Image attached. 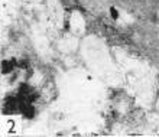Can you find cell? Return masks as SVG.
I'll return each mask as SVG.
<instances>
[{"label": "cell", "mask_w": 159, "mask_h": 137, "mask_svg": "<svg viewBox=\"0 0 159 137\" xmlns=\"http://www.w3.org/2000/svg\"><path fill=\"white\" fill-rule=\"evenodd\" d=\"M13 67V62H3V72H10Z\"/></svg>", "instance_id": "1"}]
</instances>
